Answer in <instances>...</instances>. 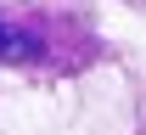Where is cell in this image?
<instances>
[{"label": "cell", "instance_id": "cell-2", "mask_svg": "<svg viewBox=\"0 0 146 135\" xmlns=\"http://www.w3.org/2000/svg\"><path fill=\"white\" fill-rule=\"evenodd\" d=\"M135 6H146V0H135Z\"/></svg>", "mask_w": 146, "mask_h": 135}, {"label": "cell", "instance_id": "cell-1", "mask_svg": "<svg viewBox=\"0 0 146 135\" xmlns=\"http://www.w3.org/2000/svg\"><path fill=\"white\" fill-rule=\"evenodd\" d=\"M107 57V39L79 0H0V68L34 79H79Z\"/></svg>", "mask_w": 146, "mask_h": 135}]
</instances>
